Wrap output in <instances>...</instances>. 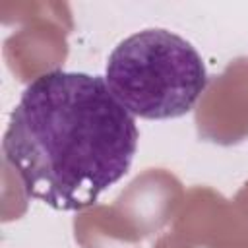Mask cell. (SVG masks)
<instances>
[{
  "label": "cell",
  "instance_id": "obj_1",
  "mask_svg": "<svg viewBox=\"0 0 248 248\" xmlns=\"http://www.w3.org/2000/svg\"><path fill=\"white\" fill-rule=\"evenodd\" d=\"M2 149L29 198L78 211L130 170L138 126L105 78L54 70L21 93Z\"/></svg>",
  "mask_w": 248,
  "mask_h": 248
},
{
  "label": "cell",
  "instance_id": "obj_2",
  "mask_svg": "<svg viewBox=\"0 0 248 248\" xmlns=\"http://www.w3.org/2000/svg\"><path fill=\"white\" fill-rule=\"evenodd\" d=\"M105 81L132 116L165 120L192 110L205 91L207 72L186 39L165 29H143L114 46Z\"/></svg>",
  "mask_w": 248,
  "mask_h": 248
}]
</instances>
